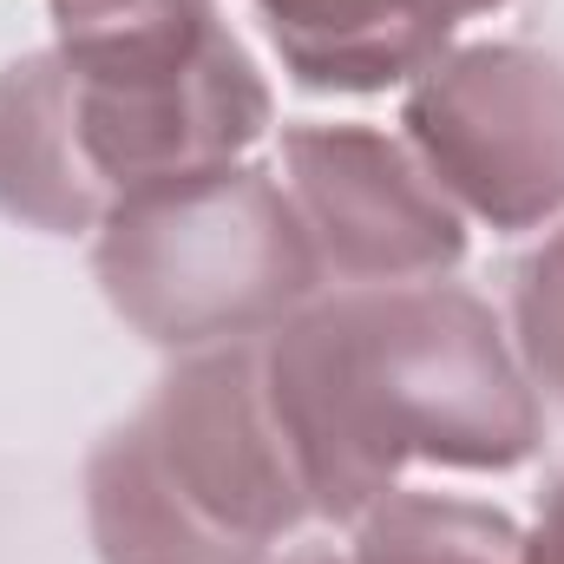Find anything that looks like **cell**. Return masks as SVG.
<instances>
[{
    "label": "cell",
    "instance_id": "9",
    "mask_svg": "<svg viewBox=\"0 0 564 564\" xmlns=\"http://www.w3.org/2000/svg\"><path fill=\"white\" fill-rule=\"evenodd\" d=\"M512 348L532 388L564 401V230L545 237L512 276Z\"/></svg>",
    "mask_w": 564,
    "mask_h": 564
},
{
    "label": "cell",
    "instance_id": "2",
    "mask_svg": "<svg viewBox=\"0 0 564 564\" xmlns=\"http://www.w3.org/2000/svg\"><path fill=\"white\" fill-rule=\"evenodd\" d=\"M276 106L237 33L184 59H73L40 46L0 73V217L86 237L158 184L243 164Z\"/></svg>",
    "mask_w": 564,
    "mask_h": 564
},
{
    "label": "cell",
    "instance_id": "5",
    "mask_svg": "<svg viewBox=\"0 0 564 564\" xmlns=\"http://www.w3.org/2000/svg\"><path fill=\"white\" fill-rule=\"evenodd\" d=\"M401 132L459 217L512 237L564 210V66L539 46H446L408 86Z\"/></svg>",
    "mask_w": 564,
    "mask_h": 564
},
{
    "label": "cell",
    "instance_id": "8",
    "mask_svg": "<svg viewBox=\"0 0 564 564\" xmlns=\"http://www.w3.org/2000/svg\"><path fill=\"white\" fill-rule=\"evenodd\" d=\"M348 564H525V532L492 506L394 486L355 519Z\"/></svg>",
    "mask_w": 564,
    "mask_h": 564
},
{
    "label": "cell",
    "instance_id": "7",
    "mask_svg": "<svg viewBox=\"0 0 564 564\" xmlns=\"http://www.w3.org/2000/svg\"><path fill=\"white\" fill-rule=\"evenodd\" d=\"M506 0H257L282 66L308 93L414 86L446 53L453 26Z\"/></svg>",
    "mask_w": 564,
    "mask_h": 564
},
{
    "label": "cell",
    "instance_id": "4",
    "mask_svg": "<svg viewBox=\"0 0 564 564\" xmlns=\"http://www.w3.org/2000/svg\"><path fill=\"white\" fill-rule=\"evenodd\" d=\"M93 276L126 328L197 355L257 341L308 308L322 257L276 171L224 164L119 204L99 224Z\"/></svg>",
    "mask_w": 564,
    "mask_h": 564
},
{
    "label": "cell",
    "instance_id": "6",
    "mask_svg": "<svg viewBox=\"0 0 564 564\" xmlns=\"http://www.w3.org/2000/svg\"><path fill=\"white\" fill-rule=\"evenodd\" d=\"M282 191L322 257V276L348 289L440 282L466 257L459 204L433 184L414 144L375 126L282 132Z\"/></svg>",
    "mask_w": 564,
    "mask_h": 564
},
{
    "label": "cell",
    "instance_id": "3",
    "mask_svg": "<svg viewBox=\"0 0 564 564\" xmlns=\"http://www.w3.org/2000/svg\"><path fill=\"white\" fill-rule=\"evenodd\" d=\"M308 519L263 388V335L184 355L86 459L99 564H270Z\"/></svg>",
    "mask_w": 564,
    "mask_h": 564
},
{
    "label": "cell",
    "instance_id": "10",
    "mask_svg": "<svg viewBox=\"0 0 564 564\" xmlns=\"http://www.w3.org/2000/svg\"><path fill=\"white\" fill-rule=\"evenodd\" d=\"M525 564H564V473L539 499V525L525 532Z\"/></svg>",
    "mask_w": 564,
    "mask_h": 564
},
{
    "label": "cell",
    "instance_id": "1",
    "mask_svg": "<svg viewBox=\"0 0 564 564\" xmlns=\"http://www.w3.org/2000/svg\"><path fill=\"white\" fill-rule=\"evenodd\" d=\"M263 388L328 525H355L408 466L512 473L545 433L499 315L453 282L315 295L263 335Z\"/></svg>",
    "mask_w": 564,
    "mask_h": 564
}]
</instances>
